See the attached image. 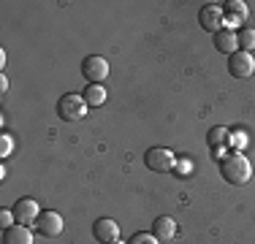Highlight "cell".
Masks as SVG:
<instances>
[{"label":"cell","mask_w":255,"mask_h":244,"mask_svg":"<svg viewBox=\"0 0 255 244\" xmlns=\"http://www.w3.org/2000/svg\"><path fill=\"white\" fill-rule=\"evenodd\" d=\"M220 176L228 185H247V182L253 179V163L245 157V152L231 149L220 160Z\"/></svg>","instance_id":"6da1fadb"},{"label":"cell","mask_w":255,"mask_h":244,"mask_svg":"<svg viewBox=\"0 0 255 244\" xmlns=\"http://www.w3.org/2000/svg\"><path fill=\"white\" fill-rule=\"evenodd\" d=\"M87 109H90L87 101H84V95H79V93H65V95L57 101V114H60V120H65V122H79V120H84Z\"/></svg>","instance_id":"7a4b0ae2"},{"label":"cell","mask_w":255,"mask_h":244,"mask_svg":"<svg viewBox=\"0 0 255 244\" xmlns=\"http://www.w3.org/2000/svg\"><path fill=\"white\" fill-rule=\"evenodd\" d=\"M144 163H147V168L155 171V174H168V171H174V166H177V155H174L168 146H152V149H147V155H144Z\"/></svg>","instance_id":"3957f363"},{"label":"cell","mask_w":255,"mask_h":244,"mask_svg":"<svg viewBox=\"0 0 255 244\" xmlns=\"http://www.w3.org/2000/svg\"><path fill=\"white\" fill-rule=\"evenodd\" d=\"M65 223L63 217H60V212L54 209H44L35 220V231H38V236H44V239H57L60 234H63Z\"/></svg>","instance_id":"277c9868"},{"label":"cell","mask_w":255,"mask_h":244,"mask_svg":"<svg viewBox=\"0 0 255 244\" xmlns=\"http://www.w3.org/2000/svg\"><path fill=\"white\" fill-rule=\"evenodd\" d=\"M198 24H201L206 33H212V35H215L217 30H223V24H226L223 5H217V3H206V5H201V11H198Z\"/></svg>","instance_id":"5b68a950"},{"label":"cell","mask_w":255,"mask_h":244,"mask_svg":"<svg viewBox=\"0 0 255 244\" xmlns=\"http://www.w3.org/2000/svg\"><path fill=\"white\" fill-rule=\"evenodd\" d=\"M82 76L87 79L90 84H103V79L109 76V63L106 57H98V54H90V57L82 60Z\"/></svg>","instance_id":"8992f818"},{"label":"cell","mask_w":255,"mask_h":244,"mask_svg":"<svg viewBox=\"0 0 255 244\" xmlns=\"http://www.w3.org/2000/svg\"><path fill=\"white\" fill-rule=\"evenodd\" d=\"M228 71L236 79H250L255 76V57L250 52H234L228 57Z\"/></svg>","instance_id":"52a82bcc"},{"label":"cell","mask_w":255,"mask_h":244,"mask_svg":"<svg viewBox=\"0 0 255 244\" xmlns=\"http://www.w3.org/2000/svg\"><path fill=\"white\" fill-rule=\"evenodd\" d=\"M93 236H95V242H101V244L117 242L120 239V223H114L112 217L95 220V223H93Z\"/></svg>","instance_id":"ba28073f"},{"label":"cell","mask_w":255,"mask_h":244,"mask_svg":"<svg viewBox=\"0 0 255 244\" xmlns=\"http://www.w3.org/2000/svg\"><path fill=\"white\" fill-rule=\"evenodd\" d=\"M38 215H41V209H38V201L35 198H19L14 204V217L19 225H35Z\"/></svg>","instance_id":"9c48e42d"},{"label":"cell","mask_w":255,"mask_h":244,"mask_svg":"<svg viewBox=\"0 0 255 244\" xmlns=\"http://www.w3.org/2000/svg\"><path fill=\"white\" fill-rule=\"evenodd\" d=\"M223 14H226L228 27H242L247 14H250V8H247L245 0H228V3H223Z\"/></svg>","instance_id":"30bf717a"},{"label":"cell","mask_w":255,"mask_h":244,"mask_svg":"<svg viewBox=\"0 0 255 244\" xmlns=\"http://www.w3.org/2000/svg\"><path fill=\"white\" fill-rule=\"evenodd\" d=\"M212 41H215V49L217 52H223V54H234V52H239V38H236V33L231 27H223V30H217L215 35H212Z\"/></svg>","instance_id":"8fae6325"},{"label":"cell","mask_w":255,"mask_h":244,"mask_svg":"<svg viewBox=\"0 0 255 244\" xmlns=\"http://www.w3.org/2000/svg\"><path fill=\"white\" fill-rule=\"evenodd\" d=\"M3 244H33V231L27 225H11L3 231Z\"/></svg>","instance_id":"7c38bea8"},{"label":"cell","mask_w":255,"mask_h":244,"mask_svg":"<svg viewBox=\"0 0 255 244\" xmlns=\"http://www.w3.org/2000/svg\"><path fill=\"white\" fill-rule=\"evenodd\" d=\"M152 234H155L160 242L174 239V236H177V220H174V217H168V215L157 217L155 223H152Z\"/></svg>","instance_id":"4fadbf2b"},{"label":"cell","mask_w":255,"mask_h":244,"mask_svg":"<svg viewBox=\"0 0 255 244\" xmlns=\"http://www.w3.org/2000/svg\"><path fill=\"white\" fill-rule=\"evenodd\" d=\"M82 95L87 101V106H103L106 103V87L103 84H87V90Z\"/></svg>","instance_id":"5bb4252c"},{"label":"cell","mask_w":255,"mask_h":244,"mask_svg":"<svg viewBox=\"0 0 255 244\" xmlns=\"http://www.w3.org/2000/svg\"><path fill=\"white\" fill-rule=\"evenodd\" d=\"M228 136H231V127L215 125L209 133H206V144L209 146H228Z\"/></svg>","instance_id":"9a60e30c"},{"label":"cell","mask_w":255,"mask_h":244,"mask_svg":"<svg viewBox=\"0 0 255 244\" xmlns=\"http://www.w3.org/2000/svg\"><path fill=\"white\" fill-rule=\"evenodd\" d=\"M247 144H250V138H247V130H242V127H234V130H231V136H228V149L242 152Z\"/></svg>","instance_id":"2e32d148"},{"label":"cell","mask_w":255,"mask_h":244,"mask_svg":"<svg viewBox=\"0 0 255 244\" xmlns=\"http://www.w3.org/2000/svg\"><path fill=\"white\" fill-rule=\"evenodd\" d=\"M236 38H239V52H250L255 49V30L253 27H242L239 33H236Z\"/></svg>","instance_id":"e0dca14e"},{"label":"cell","mask_w":255,"mask_h":244,"mask_svg":"<svg viewBox=\"0 0 255 244\" xmlns=\"http://www.w3.org/2000/svg\"><path fill=\"white\" fill-rule=\"evenodd\" d=\"M128 244H160V239H157L155 234H147V231H138V234H133L130 239H128Z\"/></svg>","instance_id":"ac0fdd59"},{"label":"cell","mask_w":255,"mask_h":244,"mask_svg":"<svg viewBox=\"0 0 255 244\" xmlns=\"http://www.w3.org/2000/svg\"><path fill=\"white\" fill-rule=\"evenodd\" d=\"M11 152H14V136L11 133H0V157H8Z\"/></svg>","instance_id":"d6986e66"},{"label":"cell","mask_w":255,"mask_h":244,"mask_svg":"<svg viewBox=\"0 0 255 244\" xmlns=\"http://www.w3.org/2000/svg\"><path fill=\"white\" fill-rule=\"evenodd\" d=\"M174 171H177L179 176L190 174V171H193V160H190V157H177V166H174Z\"/></svg>","instance_id":"ffe728a7"},{"label":"cell","mask_w":255,"mask_h":244,"mask_svg":"<svg viewBox=\"0 0 255 244\" xmlns=\"http://www.w3.org/2000/svg\"><path fill=\"white\" fill-rule=\"evenodd\" d=\"M14 223H16L14 209H0V225H3V231H5V228H11Z\"/></svg>","instance_id":"44dd1931"},{"label":"cell","mask_w":255,"mask_h":244,"mask_svg":"<svg viewBox=\"0 0 255 244\" xmlns=\"http://www.w3.org/2000/svg\"><path fill=\"white\" fill-rule=\"evenodd\" d=\"M209 152H212V157H215V160H223L231 149H228V146H209Z\"/></svg>","instance_id":"7402d4cb"},{"label":"cell","mask_w":255,"mask_h":244,"mask_svg":"<svg viewBox=\"0 0 255 244\" xmlns=\"http://www.w3.org/2000/svg\"><path fill=\"white\" fill-rule=\"evenodd\" d=\"M0 93H8V79H5V73H0Z\"/></svg>","instance_id":"603a6c76"},{"label":"cell","mask_w":255,"mask_h":244,"mask_svg":"<svg viewBox=\"0 0 255 244\" xmlns=\"http://www.w3.org/2000/svg\"><path fill=\"white\" fill-rule=\"evenodd\" d=\"M112 244H128V242H123V239H117V242H112Z\"/></svg>","instance_id":"cb8c5ba5"}]
</instances>
